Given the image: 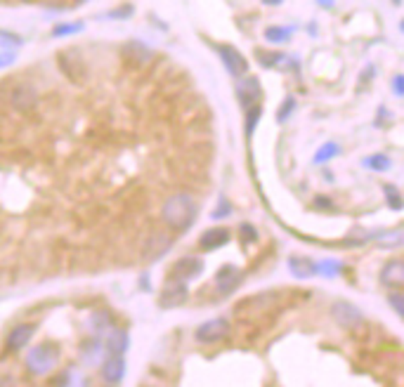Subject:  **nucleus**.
Here are the masks:
<instances>
[{"mask_svg": "<svg viewBox=\"0 0 404 387\" xmlns=\"http://www.w3.org/2000/svg\"><path fill=\"white\" fill-rule=\"evenodd\" d=\"M199 215V203L192 194L187 191H177L173 196H168L161 208V217L164 224L171 227L173 232H185L194 224V219Z\"/></svg>", "mask_w": 404, "mask_h": 387, "instance_id": "f257e3e1", "label": "nucleus"}, {"mask_svg": "<svg viewBox=\"0 0 404 387\" xmlns=\"http://www.w3.org/2000/svg\"><path fill=\"white\" fill-rule=\"evenodd\" d=\"M57 362H60V347L55 343H40L26 357V371L31 375H45L55 369Z\"/></svg>", "mask_w": 404, "mask_h": 387, "instance_id": "f03ea898", "label": "nucleus"}, {"mask_svg": "<svg viewBox=\"0 0 404 387\" xmlns=\"http://www.w3.org/2000/svg\"><path fill=\"white\" fill-rule=\"evenodd\" d=\"M229 336V321L223 317L218 319H211V321L201 323V326L197 328V340L201 345H213V343H220V340H225Z\"/></svg>", "mask_w": 404, "mask_h": 387, "instance_id": "7ed1b4c3", "label": "nucleus"}, {"mask_svg": "<svg viewBox=\"0 0 404 387\" xmlns=\"http://www.w3.org/2000/svg\"><path fill=\"white\" fill-rule=\"evenodd\" d=\"M218 55L220 59H223L225 69L232 73L234 78H241L246 76V71H249V62H246V57L241 55L237 48H232V45H218Z\"/></svg>", "mask_w": 404, "mask_h": 387, "instance_id": "20e7f679", "label": "nucleus"}, {"mask_svg": "<svg viewBox=\"0 0 404 387\" xmlns=\"http://www.w3.org/2000/svg\"><path fill=\"white\" fill-rule=\"evenodd\" d=\"M237 97L244 109L255 107V102L260 99V83L253 76H241L237 81Z\"/></svg>", "mask_w": 404, "mask_h": 387, "instance_id": "39448f33", "label": "nucleus"}, {"mask_svg": "<svg viewBox=\"0 0 404 387\" xmlns=\"http://www.w3.org/2000/svg\"><path fill=\"white\" fill-rule=\"evenodd\" d=\"M201 271H203V263H201L199 258H182V260H177V263L173 265L171 279L187 284V281L197 279V276L201 274Z\"/></svg>", "mask_w": 404, "mask_h": 387, "instance_id": "423d86ee", "label": "nucleus"}, {"mask_svg": "<svg viewBox=\"0 0 404 387\" xmlns=\"http://www.w3.org/2000/svg\"><path fill=\"white\" fill-rule=\"evenodd\" d=\"M331 317L345 328H357V326H362V323H364L362 312L357 310L355 305H350V302H336V305L331 307Z\"/></svg>", "mask_w": 404, "mask_h": 387, "instance_id": "0eeeda50", "label": "nucleus"}, {"mask_svg": "<svg viewBox=\"0 0 404 387\" xmlns=\"http://www.w3.org/2000/svg\"><path fill=\"white\" fill-rule=\"evenodd\" d=\"M241 284V271L237 267L227 265L215 274V289L220 295H229L232 291H237V286Z\"/></svg>", "mask_w": 404, "mask_h": 387, "instance_id": "6e6552de", "label": "nucleus"}, {"mask_svg": "<svg viewBox=\"0 0 404 387\" xmlns=\"http://www.w3.org/2000/svg\"><path fill=\"white\" fill-rule=\"evenodd\" d=\"M10 102H12L19 111H31V109L36 107V102H38V92L31 85H26V83H19V85H14V90L10 92Z\"/></svg>", "mask_w": 404, "mask_h": 387, "instance_id": "1a4fd4ad", "label": "nucleus"}, {"mask_svg": "<svg viewBox=\"0 0 404 387\" xmlns=\"http://www.w3.org/2000/svg\"><path fill=\"white\" fill-rule=\"evenodd\" d=\"M34 333H36L34 323H19V326H14L8 336V352H19V349H24L26 345L31 343Z\"/></svg>", "mask_w": 404, "mask_h": 387, "instance_id": "9d476101", "label": "nucleus"}, {"mask_svg": "<svg viewBox=\"0 0 404 387\" xmlns=\"http://www.w3.org/2000/svg\"><path fill=\"white\" fill-rule=\"evenodd\" d=\"M187 300V286L182 281L171 279L161 293V307H177Z\"/></svg>", "mask_w": 404, "mask_h": 387, "instance_id": "9b49d317", "label": "nucleus"}, {"mask_svg": "<svg viewBox=\"0 0 404 387\" xmlns=\"http://www.w3.org/2000/svg\"><path fill=\"white\" fill-rule=\"evenodd\" d=\"M255 57H258L260 64H262V66H267V69H293V66H296V62H293V57L281 55V52H265V50H255Z\"/></svg>", "mask_w": 404, "mask_h": 387, "instance_id": "f8f14e48", "label": "nucleus"}, {"mask_svg": "<svg viewBox=\"0 0 404 387\" xmlns=\"http://www.w3.org/2000/svg\"><path fill=\"white\" fill-rule=\"evenodd\" d=\"M125 375V359L121 354H112L107 362L102 364V378L107 383H121Z\"/></svg>", "mask_w": 404, "mask_h": 387, "instance_id": "ddd939ff", "label": "nucleus"}, {"mask_svg": "<svg viewBox=\"0 0 404 387\" xmlns=\"http://www.w3.org/2000/svg\"><path fill=\"white\" fill-rule=\"evenodd\" d=\"M227 241H229L227 229H225V227H213V229H208V232L201 234L199 245H201L203 250H218V248H223Z\"/></svg>", "mask_w": 404, "mask_h": 387, "instance_id": "4468645a", "label": "nucleus"}, {"mask_svg": "<svg viewBox=\"0 0 404 387\" xmlns=\"http://www.w3.org/2000/svg\"><path fill=\"white\" fill-rule=\"evenodd\" d=\"M381 281L386 286H404V260H390L383 267Z\"/></svg>", "mask_w": 404, "mask_h": 387, "instance_id": "2eb2a0df", "label": "nucleus"}, {"mask_svg": "<svg viewBox=\"0 0 404 387\" xmlns=\"http://www.w3.org/2000/svg\"><path fill=\"white\" fill-rule=\"evenodd\" d=\"M123 57L130 62L135 59V64H144V62L151 59V50L140 43V40H130V43L123 48Z\"/></svg>", "mask_w": 404, "mask_h": 387, "instance_id": "dca6fc26", "label": "nucleus"}, {"mask_svg": "<svg viewBox=\"0 0 404 387\" xmlns=\"http://www.w3.org/2000/svg\"><path fill=\"white\" fill-rule=\"evenodd\" d=\"M288 269H291V274L296 276V279H307V276L317 274V265L307 258H298V255L288 260Z\"/></svg>", "mask_w": 404, "mask_h": 387, "instance_id": "f3484780", "label": "nucleus"}, {"mask_svg": "<svg viewBox=\"0 0 404 387\" xmlns=\"http://www.w3.org/2000/svg\"><path fill=\"white\" fill-rule=\"evenodd\" d=\"M128 333L123 331V328H114V331H109L107 336V349L109 354H123L125 349H128Z\"/></svg>", "mask_w": 404, "mask_h": 387, "instance_id": "a211bd4d", "label": "nucleus"}, {"mask_svg": "<svg viewBox=\"0 0 404 387\" xmlns=\"http://www.w3.org/2000/svg\"><path fill=\"white\" fill-rule=\"evenodd\" d=\"M293 36V26H267L265 29V40L272 45L288 43Z\"/></svg>", "mask_w": 404, "mask_h": 387, "instance_id": "6ab92c4d", "label": "nucleus"}, {"mask_svg": "<svg viewBox=\"0 0 404 387\" xmlns=\"http://www.w3.org/2000/svg\"><path fill=\"white\" fill-rule=\"evenodd\" d=\"M338 154H340V146H338V142H324V144L317 149V154L312 156V163L322 165V163H327V161L336 159V156H338Z\"/></svg>", "mask_w": 404, "mask_h": 387, "instance_id": "aec40b11", "label": "nucleus"}, {"mask_svg": "<svg viewBox=\"0 0 404 387\" xmlns=\"http://www.w3.org/2000/svg\"><path fill=\"white\" fill-rule=\"evenodd\" d=\"M383 191H386V203L390 211H402L404 208V196L400 194L395 185H386L383 187Z\"/></svg>", "mask_w": 404, "mask_h": 387, "instance_id": "412c9836", "label": "nucleus"}, {"mask_svg": "<svg viewBox=\"0 0 404 387\" xmlns=\"http://www.w3.org/2000/svg\"><path fill=\"white\" fill-rule=\"evenodd\" d=\"M364 165L374 172H383L390 168V159H388L386 154H374V156H369V159H364Z\"/></svg>", "mask_w": 404, "mask_h": 387, "instance_id": "4be33fe9", "label": "nucleus"}, {"mask_svg": "<svg viewBox=\"0 0 404 387\" xmlns=\"http://www.w3.org/2000/svg\"><path fill=\"white\" fill-rule=\"evenodd\" d=\"M340 269H343V267H340L338 260H322V263L317 265V271L324 276H338Z\"/></svg>", "mask_w": 404, "mask_h": 387, "instance_id": "5701e85b", "label": "nucleus"}, {"mask_svg": "<svg viewBox=\"0 0 404 387\" xmlns=\"http://www.w3.org/2000/svg\"><path fill=\"white\" fill-rule=\"evenodd\" d=\"M260 121V107L255 104V107H251V109H246V135H253V130H255V125H258Z\"/></svg>", "mask_w": 404, "mask_h": 387, "instance_id": "b1692460", "label": "nucleus"}, {"mask_svg": "<svg viewBox=\"0 0 404 387\" xmlns=\"http://www.w3.org/2000/svg\"><path fill=\"white\" fill-rule=\"evenodd\" d=\"M293 111H296V99H293V97H286L284 104L279 107V111H277V121H279V123H286L288 118H291Z\"/></svg>", "mask_w": 404, "mask_h": 387, "instance_id": "393cba45", "label": "nucleus"}, {"mask_svg": "<svg viewBox=\"0 0 404 387\" xmlns=\"http://www.w3.org/2000/svg\"><path fill=\"white\" fill-rule=\"evenodd\" d=\"M78 31H83V24H62V26H55L52 29V36H69V34H78Z\"/></svg>", "mask_w": 404, "mask_h": 387, "instance_id": "a878e982", "label": "nucleus"}, {"mask_svg": "<svg viewBox=\"0 0 404 387\" xmlns=\"http://www.w3.org/2000/svg\"><path fill=\"white\" fill-rule=\"evenodd\" d=\"M388 302H390L392 310L404 319V293H390V295H388Z\"/></svg>", "mask_w": 404, "mask_h": 387, "instance_id": "bb28decb", "label": "nucleus"}, {"mask_svg": "<svg viewBox=\"0 0 404 387\" xmlns=\"http://www.w3.org/2000/svg\"><path fill=\"white\" fill-rule=\"evenodd\" d=\"M392 92H395L397 97H404V73H397V76L392 78Z\"/></svg>", "mask_w": 404, "mask_h": 387, "instance_id": "cd10ccee", "label": "nucleus"}, {"mask_svg": "<svg viewBox=\"0 0 404 387\" xmlns=\"http://www.w3.org/2000/svg\"><path fill=\"white\" fill-rule=\"evenodd\" d=\"M241 239H244V241H255L258 234H255V229L251 227V224H241Z\"/></svg>", "mask_w": 404, "mask_h": 387, "instance_id": "c85d7f7f", "label": "nucleus"}, {"mask_svg": "<svg viewBox=\"0 0 404 387\" xmlns=\"http://www.w3.org/2000/svg\"><path fill=\"white\" fill-rule=\"evenodd\" d=\"M12 62H14V57L10 55V52H8V55H0V66H10Z\"/></svg>", "mask_w": 404, "mask_h": 387, "instance_id": "c756f323", "label": "nucleus"}, {"mask_svg": "<svg viewBox=\"0 0 404 387\" xmlns=\"http://www.w3.org/2000/svg\"><path fill=\"white\" fill-rule=\"evenodd\" d=\"M225 215H229V206H225V203H223V206H220V211L213 213V217H225Z\"/></svg>", "mask_w": 404, "mask_h": 387, "instance_id": "7c9ffc66", "label": "nucleus"}, {"mask_svg": "<svg viewBox=\"0 0 404 387\" xmlns=\"http://www.w3.org/2000/svg\"><path fill=\"white\" fill-rule=\"evenodd\" d=\"M317 3H319V8H324V10H333L336 0H317Z\"/></svg>", "mask_w": 404, "mask_h": 387, "instance_id": "2f4dec72", "label": "nucleus"}, {"mask_svg": "<svg viewBox=\"0 0 404 387\" xmlns=\"http://www.w3.org/2000/svg\"><path fill=\"white\" fill-rule=\"evenodd\" d=\"M262 3H265V5H275V8H277V5H281L284 0H262Z\"/></svg>", "mask_w": 404, "mask_h": 387, "instance_id": "473e14b6", "label": "nucleus"}, {"mask_svg": "<svg viewBox=\"0 0 404 387\" xmlns=\"http://www.w3.org/2000/svg\"><path fill=\"white\" fill-rule=\"evenodd\" d=\"M400 31H402V34H404V19H402V22H400Z\"/></svg>", "mask_w": 404, "mask_h": 387, "instance_id": "72a5a7b5", "label": "nucleus"}, {"mask_svg": "<svg viewBox=\"0 0 404 387\" xmlns=\"http://www.w3.org/2000/svg\"><path fill=\"white\" fill-rule=\"evenodd\" d=\"M76 3H83V0H76Z\"/></svg>", "mask_w": 404, "mask_h": 387, "instance_id": "f704fd0d", "label": "nucleus"}]
</instances>
